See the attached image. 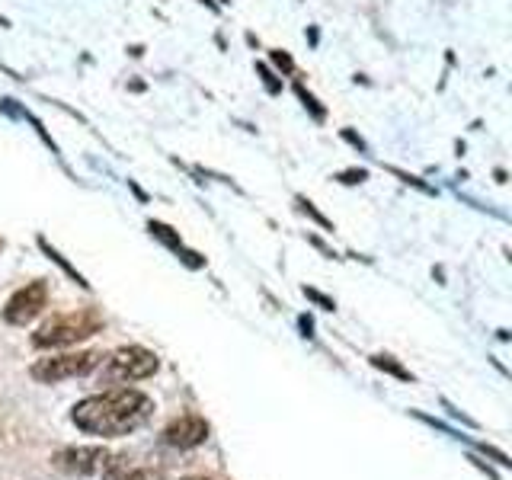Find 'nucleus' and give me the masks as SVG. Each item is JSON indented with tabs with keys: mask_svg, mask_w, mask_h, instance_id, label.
<instances>
[{
	"mask_svg": "<svg viewBox=\"0 0 512 480\" xmlns=\"http://www.w3.org/2000/svg\"><path fill=\"white\" fill-rule=\"evenodd\" d=\"M372 365H375V368H384V372H391V375H397V378H410L407 368H400L391 356H375Z\"/></svg>",
	"mask_w": 512,
	"mask_h": 480,
	"instance_id": "obj_10",
	"label": "nucleus"
},
{
	"mask_svg": "<svg viewBox=\"0 0 512 480\" xmlns=\"http://www.w3.org/2000/svg\"><path fill=\"white\" fill-rule=\"evenodd\" d=\"M186 480H208V477H186Z\"/></svg>",
	"mask_w": 512,
	"mask_h": 480,
	"instance_id": "obj_17",
	"label": "nucleus"
},
{
	"mask_svg": "<svg viewBox=\"0 0 512 480\" xmlns=\"http://www.w3.org/2000/svg\"><path fill=\"white\" fill-rule=\"evenodd\" d=\"M151 410H154V400L148 394H141L135 388H116V391L80 400L71 413V420L80 432H87V436L122 439L148 420Z\"/></svg>",
	"mask_w": 512,
	"mask_h": 480,
	"instance_id": "obj_1",
	"label": "nucleus"
},
{
	"mask_svg": "<svg viewBox=\"0 0 512 480\" xmlns=\"http://www.w3.org/2000/svg\"><path fill=\"white\" fill-rule=\"evenodd\" d=\"M260 74H263V80H266V87H269L272 93H279V90H282V87L276 84V80H272V74H269V71L263 68V64H260Z\"/></svg>",
	"mask_w": 512,
	"mask_h": 480,
	"instance_id": "obj_15",
	"label": "nucleus"
},
{
	"mask_svg": "<svg viewBox=\"0 0 512 480\" xmlns=\"http://www.w3.org/2000/svg\"><path fill=\"white\" fill-rule=\"evenodd\" d=\"M45 301H48V288H45V282H32V285L20 288V292H16V295L7 301V308H4L7 324H16V327L29 324L32 317H39V314H42Z\"/></svg>",
	"mask_w": 512,
	"mask_h": 480,
	"instance_id": "obj_5",
	"label": "nucleus"
},
{
	"mask_svg": "<svg viewBox=\"0 0 512 480\" xmlns=\"http://www.w3.org/2000/svg\"><path fill=\"white\" fill-rule=\"evenodd\" d=\"M103 362V352H64V356H48L32 365V378L42 384H58L68 378L90 375Z\"/></svg>",
	"mask_w": 512,
	"mask_h": 480,
	"instance_id": "obj_3",
	"label": "nucleus"
},
{
	"mask_svg": "<svg viewBox=\"0 0 512 480\" xmlns=\"http://www.w3.org/2000/svg\"><path fill=\"white\" fill-rule=\"evenodd\" d=\"M151 234H154V237H160V240H164V244H167V247H173L176 253L183 250L180 237H176V234H173V231L167 228V224H160V221H151Z\"/></svg>",
	"mask_w": 512,
	"mask_h": 480,
	"instance_id": "obj_9",
	"label": "nucleus"
},
{
	"mask_svg": "<svg viewBox=\"0 0 512 480\" xmlns=\"http://www.w3.org/2000/svg\"><path fill=\"white\" fill-rule=\"evenodd\" d=\"M272 58H276V64H279V68H285V71H292V58H288V55L276 52V55H272Z\"/></svg>",
	"mask_w": 512,
	"mask_h": 480,
	"instance_id": "obj_16",
	"label": "nucleus"
},
{
	"mask_svg": "<svg viewBox=\"0 0 512 480\" xmlns=\"http://www.w3.org/2000/svg\"><path fill=\"white\" fill-rule=\"evenodd\" d=\"M39 244H42V250H45L48 256H52V260H55V263H58V266H61L64 272H68V276H71L74 282H80V285H84V288H87V282H84V279H80V276H77V269H71L68 263H64V256H61V253H55L52 247H48V244H45V240H39Z\"/></svg>",
	"mask_w": 512,
	"mask_h": 480,
	"instance_id": "obj_11",
	"label": "nucleus"
},
{
	"mask_svg": "<svg viewBox=\"0 0 512 480\" xmlns=\"http://www.w3.org/2000/svg\"><path fill=\"white\" fill-rule=\"evenodd\" d=\"M103 471H106L103 480H164L151 468H132V464H119V461H112V458H109V464H106Z\"/></svg>",
	"mask_w": 512,
	"mask_h": 480,
	"instance_id": "obj_8",
	"label": "nucleus"
},
{
	"mask_svg": "<svg viewBox=\"0 0 512 480\" xmlns=\"http://www.w3.org/2000/svg\"><path fill=\"white\" fill-rule=\"evenodd\" d=\"M55 464L68 474H96L109 464V452L103 445H77V448H64L55 455Z\"/></svg>",
	"mask_w": 512,
	"mask_h": 480,
	"instance_id": "obj_6",
	"label": "nucleus"
},
{
	"mask_svg": "<svg viewBox=\"0 0 512 480\" xmlns=\"http://www.w3.org/2000/svg\"><path fill=\"white\" fill-rule=\"evenodd\" d=\"M304 295H308L311 301H317V304H320V308H327V311H333V301H330V298H324V295H320V292H314V288H304Z\"/></svg>",
	"mask_w": 512,
	"mask_h": 480,
	"instance_id": "obj_12",
	"label": "nucleus"
},
{
	"mask_svg": "<svg viewBox=\"0 0 512 480\" xmlns=\"http://www.w3.org/2000/svg\"><path fill=\"white\" fill-rule=\"evenodd\" d=\"M208 439V423L202 416H183L164 429V442L173 448H199Z\"/></svg>",
	"mask_w": 512,
	"mask_h": 480,
	"instance_id": "obj_7",
	"label": "nucleus"
},
{
	"mask_svg": "<svg viewBox=\"0 0 512 480\" xmlns=\"http://www.w3.org/2000/svg\"><path fill=\"white\" fill-rule=\"evenodd\" d=\"M298 202H301V208H304V212H308V215H314V218H317L320 224H324V228H330V221H327L324 215H320V212H317V208H314V205H311L308 199H298Z\"/></svg>",
	"mask_w": 512,
	"mask_h": 480,
	"instance_id": "obj_13",
	"label": "nucleus"
},
{
	"mask_svg": "<svg viewBox=\"0 0 512 480\" xmlns=\"http://www.w3.org/2000/svg\"><path fill=\"white\" fill-rule=\"evenodd\" d=\"M157 356L144 346H125L119 352H112L106 368H103V381H144L157 372Z\"/></svg>",
	"mask_w": 512,
	"mask_h": 480,
	"instance_id": "obj_4",
	"label": "nucleus"
},
{
	"mask_svg": "<svg viewBox=\"0 0 512 480\" xmlns=\"http://www.w3.org/2000/svg\"><path fill=\"white\" fill-rule=\"evenodd\" d=\"M103 330V317L84 308V311H71V314H58L52 320H45L39 333L32 336V343L39 349H52V346H71L80 340H90L93 333Z\"/></svg>",
	"mask_w": 512,
	"mask_h": 480,
	"instance_id": "obj_2",
	"label": "nucleus"
},
{
	"mask_svg": "<svg viewBox=\"0 0 512 480\" xmlns=\"http://www.w3.org/2000/svg\"><path fill=\"white\" fill-rule=\"evenodd\" d=\"M365 180V170H349L343 173V183H362Z\"/></svg>",
	"mask_w": 512,
	"mask_h": 480,
	"instance_id": "obj_14",
	"label": "nucleus"
}]
</instances>
